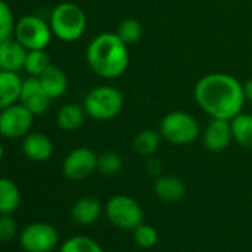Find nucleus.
<instances>
[{
	"label": "nucleus",
	"mask_w": 252,
	"mask_h": 252,
	"mask_svg": "<svg viewBox=\"0 0 252 252\" xmlns=\"http://www.w3.org/2000/svg\"><path fill=\"white\" fill-rule=\"evenodd\" d=\"M159 132L172 146H189L199 138L200 125L190 113L174 110L162 117Z\"/></svg>",
	"instance_id": "obj_4"
},
{
	"label": "nucleus",
	"mask_w": 252,
	"mask_h": 252,
	"mask_svg": "<svg viewBox=\"0 0 252 252\" xmlns=\"http://www.w3.org/2000/svg\"><path fill=\"white\" fill-rule=\"evenodd\" d=\"M146 168H147V172L153 177H160L162 175V169H163V165L160 162V159L155 158V156H150L147 159V163H146Z\"/></svg>",
	"instance_id": "obj_30"
},
{
	"label": "nucleus",
	"mask_w": 252,
	"mask_h": 252,
	"mask_svg": "<svg viewBox=\"0 0 252 252\" xmlns=\"http://www.w3.org/2000/svg\"><path fill=\"white\" fill-rule=\"evenodd\" d=\"M160 140H162V135L159 131H155V129H143L140 131L134 140H132V149L134 152L138 155V156H143V158H150L153 156L159 146H160Z\"/></svg>",
	"instance_id": "obj_22"
},
{
	"label": "nucleus",
	"mask_w": 252,
	"mask_h": 252,
	"mask_svg": "<svg viewBox=\"0 0 252 252\" xmlns=\"http://www.w3.org/2000/svg\"><path fill=\"white\" fill-rule=\"evenodd\" d=\"M144 33L143 24L135 20V18H126L122 23H119L116 34L126 43V45H132L137 43Z\"/></svg>",
	"instance_id": "obj_25"
},
{
	"label": "nucleus",
	"mask_w": 252,
	"mask_h": 252,
	"mask_svg": "<svg viewBox=\"0 0 252 252\" xmlns=\"http://www.w3.org/2000/svg\"><path fill=\"white\" fill-rule=\"evenodd\" d=\"M40 85L43 86V89L46 91V94L51 96V99H57L61 98L68 88V79L65 76V73L57 67V65H49L42 76L37 77Z\"/></svg>",
	"instance_id": "obj_18"
},
{
	"label": "nucleus",
	"mask_w": 252,
	"mask_h": 252,
	"mask_svg": "<svg viewBox=\"0 0 252 252\" xmlns=\"http://www.w3.org/2000/svg\"><path fill=\"white\" fill-rule=\"evenodd\" d=\"M153 190L163 202H178L186 194V184L177 175H160L156 178Z\"/></svg>",
	"instance_id": "obj_15"
},
{
	"label": "nucleus",
	"mask_w": 252,
	"mask_h": 252,
	"mask_svg": "<svg viewBox=\"0 0 252 252\" xmlns=\"http://www.w3.org/2000/svg\"><path fill=\"white\" fill-rule=\"evenodd\" d=\"M60 252H104V249L92 237L73 236L61 245Z\"/></svg>",
	"instance_id": "obj_24"
},
{
	"label": "nucleus",
	"mask_w": 252,
	"mask_h": 252,
	"mask_svg": "<svg viewBox=\"0 0 252 252\" xmlns=\"http://www.w3.org/2000/svg\"><path fill=\"white\" fill-rule=\"evenodd\" d=\"M51 96L46 94L43 86L40 85L37 77H27L23 80V88H21V95H20V102L30 110L34 116H40L48 111L51 105Z\"/></svg>",
	"instance_id": "obj_12"
},
{
	"label": "nucleus",
	"mask_w": 252,
	"mask_h": 252,
	"mask_svg": "<svg viewBox=\"0 0 252 252\" xmlns=\"http://www.w3.org/2000/svg\"><path fill=\"white\" fill-rule=\"evenodd\" d=\"M107 220L117 228L134 230L144 222V211L141 205L126 194H116L110 197L104 206Z\"/></svg>",
	"instance_id": "obj_6"
},
{
	"label": "nucleus",
	"mask_w": 252,
	"mask_h": 252,
	"mask_svg": "<svg viewBox=\"0 0 252 252\" xmlns=\"http://www.w3.org/2000/svg\"><path fill=\"white\" fill-rule=\"evenodd\" d=\"M52 30L49 23L37 15H26L15 24L14 37L27 49H46L52 40Z\"/></svg>",
	"instance_id": "obj_7"
},
{
	"label": "nucleus",
	"mask_w": 252,
	"mask_h": 252,
	"mask_svg": "<svg viewBox=\"0 0 252 252\" xmlns=\"http://www.w3.org/2000/svg\"><path fill=\"white\" fill-rule=\"evenodd\" d=\"M233 141L230 120L211 119L202 132V143L206 150L212 153H220L225 150Z\"/></svg>",
	"instance_id": "obj_11"
},
{
	"label": "nucleus",
	"mask_w": 252,
	"mask_h": 252,
	"mask_svg": "<svg viewBox=\"0 0 252 252\" xmlns=\"http://www.w3.org/2000/svg\"><path fill=\"white\" fill-rule=\"evenodd\" d=\"M21 205L20 187L9 178L0 177V215L14 214Z\"/></svg>",
	"instance_id": "obj_20"
},
{
	"label": "nucleus",
	"mask_w": 252,
	"mask_h": 252,
	"mask_svg": "<svg viewBox=\"0 0 252 252\" xmlns=\"http://www.w3.org/2000/svg\"><path fill=\"white\" fill-rule=\"evenodd\" d=\"M98 156L88 147L73 149L63 160V174L70 181H83L96 171Z\"/></svg>",
	"instance_id": "obj_10"
},
{
	"label": "nucleus",
	"mask_w": 252,
	"mask_h": 252,
	"mask_svg": "<svg viewBox=\"0 0 252 252\" xmlns=\"http://www.w3.org/2000/svg\"><path fill=\"white\" fill-rule=\"evenodd\" d=\"M123 94L117 88L110 85H101L91 89L83 99L86 116L98 122H105L117 117L123 110Z\"/></svg>",
	"instance_id": "obj_5"
},
{
	"label": "nucleus",
	"mask_w": 252,
	"mask_h": 252,
	"mask_svg": "<svg viewBox=\"0 0 252 252\" xmlns=\"http://www.w3.org/2000/svg\"><path fill=\"white\" fill-rule=\"evenodd\" d=\"M18 225L12 214L0 215V240H11L17 236Z\"/></svg>",
	"instance_id": "obj_29"
},
{
	"label": "nucleus",
	"mask_w": 252,
	"mask_h": 252,
	"mask_svg": "<svg viewBox=\"0 0 252 252\" xmlns=\"http://www.w3.org/2000/svg\"><path fill=\"white\" fill-rule=\"evenodd\" d=\"M89 68L102 79H117L129 65V51L116 33H99L86 48Z\"/></svg>",
	"instance_id": "obj_2"
},
{
	"label": "nucleus",
	"mask_w": 252,
	"mask_h": 252,
	"mask_svg": "<svg viewBox=\"0 0 252 252\" xmlns=\"http://www.w3.org/2000/svg\"><path fill=\"white\" fill-rule=\"evenodd\" d=\"M3 156H5V147H3V144H2V143H0V162H2Z\"/></svg>",
	"instance_id": "obj_32"
},
{
	"label": "nucleus",
	"mask_w": 252,
	"mask_h": 252,
	"mask_svg": "<svg viewBox=\"0 0 252 252\" xmlns=\"http://www.w3.org/2000/svg\"><path fill=\"white\" fill-rule=\"evenodd\" d=\"M58 242L57 228L43 221L32 222L20 233V243L26 252H51L57 248Z\"/></svg>",
	"instance_id": "obj_9"
},
{
	"label": "nucleus",
	"mask_w": 252,
	"mask_h": 252,
	"mask_svg": "<svg viewBox=\"0 0 252 252\" xmlns=\"http://www.w3.org/2000/svg\"><path fill=\"white\" fill-rule=\"evenodd\" d=\"M33 122L34 114L21 102H15L0 110V135L9 140L24 138L32 131Z\"/></svg>",
	"instance_id": "obj_8"
},
{
	"label": "nucleus",
	"mask_w": 252,
	"mask_h": 252,
	"mask_svg": "<svg viewBox=\"0 0 252 252\" xmlns=\"http://www.w3.org/2000/svg\"><path fill=\"white\" fill-rule=\"evenodd\" d=\"M86 24L88 20L85 11L73 2H63L57 5L49 17L52 34L58 40L67 43L79 40L86 32Z\"/></svg>",
	"instance_id": "obj_3"
},
{
	"label": "nucleus",
	"mask_w": 252,
	"mask_h": 252,
	"mask_svg": "<svg viewBox=\"0 0 252 252\" xmlns=\"http://www.w3.org/2000/svg\"><path fill=\"white\" fill-rule=\"evenodd\" d=\"M101 214H102L101 202L92 196H83L77 199L71 208V217L80 225L94 224L99 218Z\"/></svg>",
	"instance_id": "obj_16"
},
{
	"label": "nucleus",
	"mask_w": 252,
	"mask_h": 252,
	"mask_svg": "<svg viewBox=\"0 0 252 252\" xmlns=\"http://www.w3.org/2000/svg\"><path fill=\"white\" fill-rule=\"evenodd\" d=\"M23 153L32 162H46L54 155L52 140L42 132H29L23 138Z\"/></svg>",
	"instance_id": "obj_13"
},
{
	"label": "nucleus",
	"mask_w": 252,
	"mask_h": 252,
	"mask_svg": "<svg viewBox=\"0 0 252 252\" xmlns=\"http://www.w3.org/2000/svg\"><path fill=\"white\" fill-rule=\"evenodd\" d=\"M85 116L86 111L83 104L80 105L77 102H67L57 113V125L65 132H73L83 125Z\"/></svg>",
	"instance_id": "obj_19"
},
{
	"label": "nucleus",
	"mask_w": 252,
	"mask_h": 252,
	"mask_svg": "<svg viewBox=\"0 0 252 252\" xmlns=\"http://www.w3.org/2000/svg\"><path fill=\"white\" fill-rule=\"evenodd\" d=\"M196 104L211 117L231 120L239 114L246 101L243 83L228 73H208L200 77L193 89Z\"/></svg>",
	"instance_id": "obj_1"
},
{
	"label": "nucleus",
	"mask_w": 252,
	"mask_h": 252,
	"mask_svg": "<svg viewBox=\"0 0 252 252\" xmlns=\"http://www.w3.org/2000/svg\"><path fill=\"white\" fill-rule=\"evenodd\" d=\"M23 79L18 73L0 70V110L20 102Z\"/></svg>",
	"instance_id": "obj_17"
},
{
	"label": "nucleus",
	"mask_w": 252,
	"mask_h": 252,
	"mask_svg": "<svg viewBox=\"0 0 252 252\" xmlns=\"http://www.w3.org/2000/svg\"><path fill=\"white\" fill-rule=\"evenodd\" d=\"M134 240L135 243L143 248V249H150L153 248L158 240H159V234H158V230L150 225V224H146V222H141L138 227H135L134 230Z\"/></svg>",
	"instance_id": "obj_28"
},
{
	"label": "nucleus",
	"mask_w": 252,
	"mask_h": 252,
	"mask_svg": "<svg viewBox=\"0 0 252 252\" xmlns=\"http://www.w3.org/2000/svg\"><path fill=\"white\" fill-rule=\"evenodd\" d=\"M27 49L15 39H6L0 42V70L18 73L24 70Z\"/></svg>",
	"instance_id": "obj_14"
},
{
	"label": "nucleus",
	"mask_w": 252,
	"mask_h": 252,
	"mask_svg": "<svg viewBox=\"0 0 252 252\" xmlns=\"http://www.w3.org/2000/svg\"><path fill=\"white\" fill-rule=\"evenodd\" d=\"M243 94H245L246 101H251V102H252V77L248 79V80L243 83Z\"/></svg>",
	"instance_id": "obj_31"
},
{
	"label": "nucleus",
	"mask_w": 252,
	"mask_h": 252,
	"mask_svg": "<svg viewBox=\"0 0 252 252\" xmlns=\"http://www.w3.org/2000/svg\"><path fill=\"white\" fill-rule=\"evenodd\" d=\"M15 24L17 20L14 17L11 6L5 0H0V42L14 37Z\"/></svg>",
	"instance_id": "obj_26"
},
{
	"label": "nucleus",
	"mask_w": 252,
	"mask_h": 252,
	"mask_svg": "<svg viewBox=\"0 0 252 252\" xmlns=\"http://www.w3.org/2000/svg\"><path fill=\"white\" fill-rule=\"evenodd\" d=\"M51 65L49 55L45 52V49H34L27 51L24 70L30 77H39L43 74V71Z\"/></svg>",
	"instance_id": "obj_23"
},
{
	"label": "nucleus",
	"mask_w": 252,
	"mask_h": 252,
	"mask_svg": "<svg viewBox=\"0 0 252 252\" xmlns=\"http://www.w3.org/2000/svg\"><path fill=\"white\" fill-rule=\"evenodd\" d=\"M233 141L242 147L252 149V114L239 113L230 120Z\"/></svg>",
	"instance_id": "obj_21"
},
{
	"label": "nucleus",
	"mask_w": 252,
	"mask_h": 252,
	"mask_svg": "<svg viewBox=\"0 0 252 252\" xmlns=\"http://www.w3.org/2000/svg\"><path fill=\"white\" fill-rule=\"evenodd\" d=\"M122 158L114 153V152H104L98 156V163H96V171L105 177L116 175L122 169Z\"/></svg>",
	"instance_id": "obj_27"
}]
</instances>
